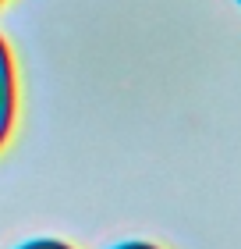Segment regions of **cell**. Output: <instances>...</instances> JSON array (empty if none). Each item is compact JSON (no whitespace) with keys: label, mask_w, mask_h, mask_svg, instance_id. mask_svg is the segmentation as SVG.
Listing matches in <instances>:
<instances>
[{"label":"cell","mask_w":241,"mask_h":249,"mask_svg":"<svg viewBox=\"0 0 241 249\" xmlns=\"http://www.w3.org/2000/svg\"><path fill=\"white\" fill-rule=\"evenodd\" d=\"M15 110H18V82H15V61H11L7 43L0 39V146L7 142L15 128Z\"/></svg>","instance_id":"1"},{"label":"cell","mask_w":241,"mask_h":249,"mask_svg":"<svg viewBox=\"0 0 241 249\" xmlns=\"http://www.w3.org/2000/svg\"><path fill=\"white\" fill-rule=\"evenodd\" d=\"M18 249H75V246L57 242V239H32V242H25V246H18Z\"/></svg>","instance_id":"2"},{"label":"cell","mask_w":241,"mask_h":249,"mask_svg":"<svg viewBox=\"0 0 241 249\" xmlns=\"http://www.w3.org/2000/svg\"><path fill=\"white\" fill-rule=\"evenodd\" d=\"M113 249H160V246H153V242H121Z\"/></svg>","instance_id":"3"},{"label":"cell","mask_w":241,"mask_h":249,"mask_svg":"<svg viewBox=\"0 0 241 249\" xmlns=\"http://www.w3.org/2000/svg\"><path fill=\"white\" fill-rule=\"evenodd\" d=\"M238 4H241V0H238Z\"/></svg>","instance_id":"4"}]
</instances>
